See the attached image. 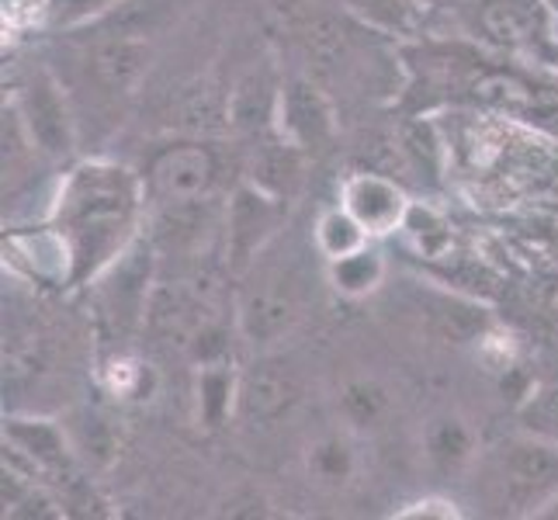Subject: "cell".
<instances>
[{
	"label": "cell",
	"instance_id": "cell-1",
	"mask_svg": "<svg viewBox=\"0 0 558 520\" xmlns=\"http://www.w3.org/2000/svg\"><path fill=\"white\" fill-rule=\"evenodd\" d=\"M146 184L114 160H84L63 173L49 202V226L73 254V285H90L136 243Z\"/></svg>",
	"mask_w": 558,
	"mask_h": 520
},
{
	"label": "cell",
	"instance_id": "cell-2",
	"mask_svg": "<svg viewBox=\"0 0 558 520\" xmlns=\"http://www.w3.org/2000/svg\"><path fill=\"white\" fill-rule=\"evenodd\" d=\"M243 278L246 281L236 302V330L254 351L267 354L302 326L305 310H310V285L299 275L295 261H271V246Z\"/></svg>",
	"mask_w": 558,
	"mask_h": 520
},
{
	"label": "cell",
	"instance_id": "cell-3",
	"mask_svg": "<svg viewBox=\"0 0 558 520\" xmlns=\"http://www.w3.org/2000/svg\"><path fill=\"white\" fill-rule=\"evenodd\" d=\"M496 504L517 517H542L558 499V445L524 434L499 445L489 461Z\"/></svg>",
	"mask_w": 558,
	"mask_h": 520
},
{
	"label": "cell",
	"instance_id": "cell-4",
	"mask_svg": "<svg viewBox=\"0 0 558 520\" xmlns=\"http://www.w3.org/2000/svg\"><path fill=\"white\" fill-rule=\"evenodd\" d=\"M284 198L267 184H240L226 205V261L233 275H246L284 226Z\"/></svg>",
	"mask_w": 558,
	"mask_h": 520
},
{
	"label": "cell",
	"instance_id": "cell-5",
	"mask_svg": "<svg viewBox=\"0 0 558 520\" xmlns=\"http://www.w3.org/2000/svg\"><path fill=\"white\" fill-rule=\"evenodd\" d=\"M219 181V160L205 143H178L157 153L143 173L146 198L163 205H195L208 202Z\"/></svg>",
	"mask_w": 558,
	"mask_h": 520
},
{
	"label": "cell",
	"instance_id": "cell-6",
	"mask_svg": "<svg viewBox=\"0 0 558 520\" xmlns=\"http://www.w3.org/2000/svg\"><path fill=\"white\" fill-rule=\"evenodd\" d=\"M11 111L28 132L32 146L49 160H63L73 153V114L66 108V94L46 70L32 73L17 87Z\"/></svg>",
	"mask_w": 558,
	"mask_h": 520
},
{
	"label": "cell",
	"instance_id": "cell-7",
	"mask_svg": "<svg viewBox=\"0 0 558 520\" xmlns=\"http://www.w3.org/2000/svg\"><path fill=\"white\" fill-rule=\"evenodd\" d=\"M475 28L499 49L534 52L551 46L558 14L548 8V0H478Z\"/></svg>",
	"mask_w": 558,
	"mask_h": 520
},
{
	"label": "cell",
	"instance_id": "cell-8",
	"mask_svg": "<svg viewBox=\"0 0 558 520\" xmlns=\"http://www.w3.org/2000/svg\"><path fill=\"white\" fill-rule=\"evenodd\" d=\"M275 119L281 129V140L292 149H323L337 132L330 101H326V94L313 81H305V76H295V81H288L278 90Z\"/></svg>",
	"mask_w": 558,
	"mask_h": 520
},
{
	"label": "cell",
	"instance_id": "cell-9",
	"mask_svg": "<svg viewBox=\"0 0 558 520\" xmlns=\"http://www.w3.org/2000/svg\"><path fill=\"white\" fill-rule=\"evenodd\" d=\"M340 205L351 211V216L368 229L372 237H389L396 229L407 226L410 216V198L392 178H381V173H351L340 188Z\"/></svg>",
	"mask_w": 558,
	"mask_h": 520
},
{
	"label": "cell",
	"instance_id": "cell-10",
	"mask_svg": "<svg viewBox=\"0 0 558 520\" xmlns=\"http://www.w3.org/2000/svg\"><path fill=\"white\" fill-rule=\"evenodd\" d=\"M153 46L136 32H105L90 49V70L111 94H132L149 70Z\"/></svg>",
	"mask_w": 558,
	"mask_h": 520
},
{
	"label": "cell",
	"instance_id": "cell-11",
	"mask_svg": "<svg viewBox=\"0 0 558 520\" xmlns=\"http://www.w3.org/2000/svg\"><path fill=\"white\" fill-rule=\"evenodd\" d=\"M299 402V382L292 372L278 368V364H254L246 375H240L236 392V416L254 427L281 420Z\"/></svg>",
	"mask_w": 558,
	"mask_h": 520
},
{
	"label": "cell",
	"instance_id": "cell-12",
	"mask_svg": "<svg viewBox=\"0 0 558 520\" xmlns=\"http://www.w3.org/2000/svg\"><path fill=\"white\" fill-rule=\"evenodd\" d=\"M4 250H11V261L22 264L35 281L73 285V254L56 226H43L35 233H14Z\"/></svg>",
	"mask_w": 558,
	"mask_h": 520
},
{
	"label": "cell",
	"instance_id": "cell-13",
	"mask_svg": "<svg viewBox=\"0 0 558 520\" xmlns=\"http://www.w3.org/2000/svg\"><path fill=\"white\" fill-rule=\"evenodd\" d=\"M4 440L14 458H25L38 472H63L70 465V440L52 420H4Z\"/></svg>",
	"mask_w": 558,
	"mask_h": 520
},
{
	"label": "cell",
	"instance_id": "cell-14",
	"mask_svg": "<svg viewBox=\"0 0 558 520\" xmlns=\"http://www.w3.org/2000/svg\"><path fill=\"white\" fill-rule=\"evenodd\" d=\"M361 472V455L351 434H323L316 437L310 451H305V475L310 483L326 489V493H340L357 483Z\"/></svg>",
	"mask_w": 558,
	"mask_h": 520
},
{
	"label": "cell",
	"instance_id": "cell-15",
	"mask_svg": "<svg viewBox=\"0 0 558 520\" xmlns=\"http://www.w3.org/2000/svg\"><path fill=\"white\" fill-rule=\"evenodd\" d=\"M423 451H427V461L440 475H458L475 461V431L469 427V420L440 413L423 431Z\"/></svg>",
	"mask_w": 558,
	"mask_h": 520
},
{
	"label": "cell",
	"instance_id": "cell-16",
	"mask_svg": "<svg viewBox=\"0 0 558 520\" xmlns=\"http://www.w3.org/2000/svg\"><path fill=\"white\" fill-rule=\"evenodd\" d=\"M326 281L333 285V292L343 299H368L372 292H378L385 281V257L381 250H375L372 243L354 250L348 257L326 261Z\"/></svg>",
	"mask_w": 558,
	"mask_h": 520
},
{
	"label": "cell",
	"instance_id": "cell-17",
	"mask_svg": "<svg viewBox=\"0 0 558 520\" xmlns=\"http://www.w3.org/2000/svg\"><path fill=\"white\" fill-rule=\"evenodd\" d=\"M236 392L240 375L229 372V364L205 361L198 372V420L205 427H222L229 416H236Z\"/></svg>",
	"mask_w": 558,
	"mask_h": 520
},
{
	"label": "cell",
	"instance_id": "cell-18",
	"mask_svg": "<svg viewBox=\"0 0 558 520\" xmlns=\"http://www.w3.org/2000/svg\"><path fill=\"white\" fill-rule=\"evenodd\" d=\"M368 240H372V233L343 205L319 211V219L313 226V243H316V254L323 261L348 257V254H354V250L368 246Z\"/></svg>",
	"mask_w": 558,
	"mask_h": 520
},
{
	"label": "cell",
	"instance_id": "cell-19",
	"mask_svg": "<svg viewBox=\"0 0 558 520\" xmlns=\"http://www.w3.org/2000/svg\"><path fill=\"white\" fill-rule=\"evenodd\" d=\"M389 407H392V399L375 378H354V382L343 385L340 410H343V420H348L354 431L378 427V423L385 420V413H389Z\"/></svg>",
	"mask_w": 558,
	"mask_h": 520
},
{
	"label": "cell",
	"instance_id": "cell-20",
	"mask_svg": "<svg viewBox=\"0 0 558 520\" xmlns=\"http://www.w3.org/2000/svg\"><path fill=\"white\" fill-rule=\"evenodd\" d=\"M521 431L558 445V385H542L521 407Z\"/></svg>",
	"mask_w": 558,
	"mask_h": 520
},
{
	"label": "cell",
	"instance_id": "cell-21",
	"mask_svg": "<svg viewBox=\"0 0 558 520\" xmlns=\"http://www.w3.org/2000/svg\"><path fill=\"white\" fill-rule=\"evenodd\" d=\"M114 0H52V11L63 17L66 25H81L98 17L101 11H108Z\"/></svg>",
	"mask_w": 558,
	"mask_h": 520
},
{
	"label": "cell",
	"instance_id": "cell-22",
	"mask_svg": "<svg viewBox=\"0 0 558 520\" xmlns=\"http://www.w3.org/2000/svg\"><path fill=\"white\" fill-rule=\"evenodd\" d=\"M399 517L402 520H407V517H440V520H448V517H461V510L445 496H427V499H416V504H410L407 510H399Z\"/></svg>",
	"mask_w": 558,
	"mask_h": 520
},
{
	"label": "cell",
	"instance_id": "cell-23",
	"mask_svg": "<svg viewBox=\"0 0 558 520\" xmlns=\"http://www.w3.org/2000/svg\"><path fill=\"white\" fill-rule=\"evenodd\" d=\"M548 8H551V11L558 14V0H548Z\"/></svg>",
	"mask_w": 558,
	"mask_h": 520
},
{
	"label": "cell",
	"instance_id": "cell-24",
	"mask_svg": "<svg viewBox=\"0 0 558 520\" xmlns=\"http://www.w3.org/2000/svg\"><path fill=\"white\" fill-rule=\"evenodd\" d=\"M114 4H119V0H114Z\"/></svg>",
	"mask_w": 558,
	"mask_h": 520
}]
</instances>
